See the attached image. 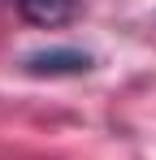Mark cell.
Masks as SVG:
<instances>
[{"label": "cell", "mask_w": 156, "mask_h": 160, "mask_svg": "<svg viewBox=\"0 0 156 160\" xmlns=\"http://www.w3.org/2000/svg\"><path fill=\"white\" fill-rule=\"evenodd\" d=\"M91 65L96 61L82 48H39L22 61V74H30V78H78Z\"/></svg>", "instance_id": "cell-1"}, {"label": "cell", "mask_w": 156, "mask_h": 160, "mask_svg": "<svg viewBox=\"0 0 156 160\" xmlns=\"http://www.w3.org/2000/svg\"><path fill=\"white\" fill-rule=\"evenodd\" d=\"M13 4H18V13H22L26 22H35V26H61V22H70L78 13L82 0H13Z\"/></svg>", "instance_id": "cell-2"}]
</instances>
